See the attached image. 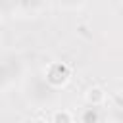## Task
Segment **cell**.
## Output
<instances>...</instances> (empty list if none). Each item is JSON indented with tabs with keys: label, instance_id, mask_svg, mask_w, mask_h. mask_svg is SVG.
<instances>
[{
	"label": "cell",
	"instance_id": "obj_4",
	"mask_svg": "<svg viewBox=\"0 0 123 123\" xmlns=\"http://www.w3.org/2000/svg\"><path fill=\"white\" fill-rule=\"evenodd\" d=\"M52 123H73V115L67 110H58L52 115Z\"/></svg>",
	"mask_w": 123,
	"mask_h": 123
},
{
	"label": "cell",
	"instance_id": "obj_3",
	"mask_svg": "<svg viewBox=\"0 0 123 123\" xmlns=\"http://www.w3.org/2000/svg\"><path fill=\"white\" fill-rule=\"evenodd\" d=\"M100 121V113H98V110L96 108H86L85 111H83V115H81V123H98Z\"/></svg>",
	"mask_w": 123,
	"mask_h": 123
},
{
	"label": "cell",
	"instance_id": "obj_5",
	"mask_svg": "<svg viewBox=\"0 0 123 123\" xmlns=\"http://www.w3.org/2000/svg\"><path fill=\"white\" fill-rule=\"evenodd\" d=\"M31 123H48V121H44V119H35V121H31Z\"/></svg>",
	"mask_w": 123,
	"mask_h": 123
},
{
	"label": "cell",
	"instance_id": "obj_1",
	"mask_svg": "<svg viewBox=\"0 0 123 123\" xmlns=\"http://www.w3.org/2000/svg\"><path fill=\"white\" fill-rule=\"evenodd\" d=\"M71 77V69L63 62H54L46 69V83L52 86H63Z\"/></svg>",
	"mask_w": 123,
	"mask_h": 123
},
{
	"label": "cell",
	"instance_id": "obj_2",
	"mask_svg": "<svg viewBox=\"0 0 123 123\" xmlns=\"http://www.w3.org/2000/svg\"><path fill=\"white\" fill-rule=\"evenodd\" d=\"M85 98H86V102H88L92 108H96V106L104 104V100H106V92H104V88H100V86H90V88L86 90Z\"/></svg>",
	"mask_w": 123,
	"mask_h": 123
}]
</instances>
